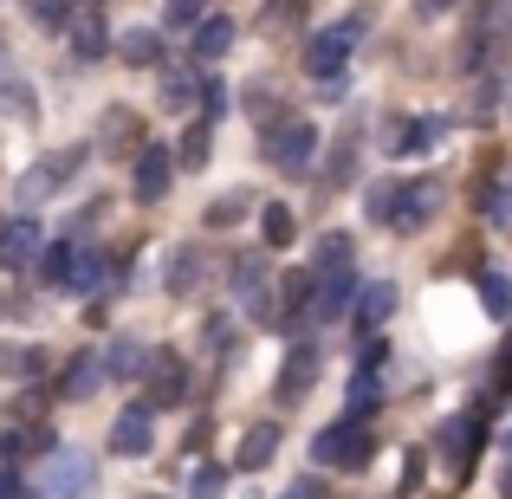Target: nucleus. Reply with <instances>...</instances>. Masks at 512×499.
<instances>
[{
    "instance_id": "obj_9",
    "label": "nucleus",
    "mask_w": 512,
    "mask_h": 499,
    "mask_svg": "<svg viewBox=\"0 0 512 499\" xmlns=\"http://www.w3.org/2000/svg\"><path fill=\"white\" fill-rule=\"evenodd\" d=\"M169 163H175V156L156 150V143H150V150H137V169H130L137 201H163V195H169Z\"/></svg>"
},
{
    "instance_id": "obj_12",
    "label": "nucleus",
    "mask_w": 512,
    "mask_h": 499,
    "mask_svg": "<svg viewBox=\"0 0 512 499\" xmlns=\"http://www.w3.org/2000/svg\"><path fill=\"white\" fill-rule=\"evenodd\" d=\"M441 130H448V117H422V124H389V156H415L428 150V143H441Z\"/></svg>"
},
{
    "instance_id": "obj_5",
    "label": "nucleus",
    "mask_w": 512,
    "mask_h": 499,
    "mask_svg": "<svg viewBox=\"0 0 512 499\" xmlns=\"http://www.w3.org/2000/svg\"><path fill=\"white\" fill-rule=\"evenodd\" d=\"M91 487H98V467H91V454H78V448H52L46 499H85Z\"/></svg>"
},
{
    "instance_id": "obj_13",
    "label": "nucleus",
    "mask_w": 512,
    "mask_h": 499,
    "mask_svg": "<svg viewBox=\"0 0 512 499\" xmlns=\"http://www.w3.org/2000/svg\"><path fill=\"white\" fill-rule=\"evenodd\" d=\"M234 292L253 318H273V299H266V260H240L234 266Z\"/></svg>"
},
{
    "instance_id": "obj_28",
    "label": "nucleus",
    "mask_w": 512,
    "mask_h": 499,
    "mask_svg": "<svg viewBox=\"0 0 512 499\" xmlns=\"http://www.w3.org/2000/svg\"><path fill=\"white\" fill-rule=\"evenodd\" d=\"M188 286H201V253H175V273H169V292H188Z\"/></svg>"
},
{
    "instance_id": "obj_25",
    "label": "nucleus",
    "mask_w": 512,
    "mask_h": 499,
    "mask_svg": "<svg viewBox=\"0 0 512 499\" xmlns=\"http://www.w3.org/2000/svg\"><path fill=\"white\" fill-rule=\"evenodd\" d=\"M104 279V260L98 253H72V273H65V286H78V292H91Z\"/></svg>"
},
{
    "instance_id": "obj_20",
    "label": "nucleus",
    "mask_w": 512,
    "mask_h": 499,
    "mask_svg": "<svg viewBox=\"0 0 512 499\" xmlns=\"http://www.w3.org/2000/svg\"><path fill=\"white\" fill-rule=\"evenodd\" d=\"M46 370V350H26V344H0V376H13V383H26V376Z\"/></svg>"
},
{
    "instance_id": "obj_43",
    "label": "nucleus",
    "mask_w": 512,
    "mask_h": 499,
    "mask_svg": "<svg viewBox=\"0 0 512 499\" xmlns=\"http://www.w3.org/2000/svg\"><path fill=\"white\" fill-rule=\"evenodd\" d=\"M500 499H512V461L500 467Z\"/></svg>"
},
{
    "instance_id": "obj_37",
    "label": "nucleus",
    "mask_w": 512,
    "mask_h": 499,
    "mask_svg": "<svg viewBox=\"0 0 512 499\" xmlns=\"http://www.w3.org/2000/svg\"><path fill=\"white\" fill-rule=\"evenodd\" d=\"M201 20V0H169V26H195Z\"/></svg>"
},
{
    "instance_id": "obj_14",
    "label": "nucleus",
    "mask_w": 512,
    "mask_h": 499,
    "mask_svg": "<svg viewBox=\"0 0 512 499\" xmlns=\"http://www.w3.org/2000/svg\"><path fill=\"white\" fill-rule=\"evenodd\" d=\"M98 383H104V357H91V350H85V357H72V370H65L59 396H65V402H85Z\"/></svg>"
},
{
    "instance_id": "obj_29",
    "label": "nucleus",
    "mask_w": 512,
    "mask_h": 499,
    "mask_svg": "<svg viewBox=\"0 0 512 499\" xmlns=\"http://www.w3.org/2000/svg\"><path fill=\"white\" fill-rule=\"evenodd\" d=\"M480 299H487V312H493V318H506V312H512V286H506L500 273L480 279Z\"/></svg>"
},
{
    "instance_id": "obj_34",
    "label": "nucleus",
    "mask_w": 512,
    "mask_h": 499,
    "mask_svg": "<svg viewBox=\"0 0 512 499\" xmlns=\"http://www.w3.org/2000/svg\"><path fill=\"white\" fill-rule=\"evenodd\" d=\"M234 214H247V195H221L208 208V227H234Z\"/></svg>"
},
{
    "instance_id": "obj_38",
    "label": "nucleus",
    "mask_w": 512,
    "mask_h": 499,
    "mask_svg": "<svg viewBox=\"0 0 512 499\" xmlns=\"http://www.w3.org/2000/svg\"><path fill=\"white\" fill-rule=\"evenodd\" d=\"M389 195H396V182H376L370 188V214H376V221H389Z\"/></svg>"
},
{
    "instance_id": "obj_22",
    "label": "nucleus",
    "mask_w": 512,
    "mask_h": 499,
    "mask_svg": "<svg viewBox=\"0 0 512 499\" xmlns=\"http://www.w3.org/2000/svg\"><path fill=\"white\" fill-rule=\"evenodd\" d=\"M389 305H396V286H370V292L357 299V325H363V331H376V325L389 318Z\"/></svg>"
},
{
    "instance_id": "obj_3",
    "label": "nucleus",
    "mask_w": 512,
    "mask_h": 499,
    "mask_svg": "<svg viewBox=\"0 0 512 499\" xmlns=\"http://www.w3.org/2000/svg\"><path fill=\"white\" fill-rule=\"evenodd\" d=\"M480 441H487L480 415H461V422H441V428H435V454L448 461L454 487H467V474H474V461H480Z\"/></svg>"
},
{
    "instance_id": "obj_21",
    "label": "nucleus",
    "mask_w": 512,
    "mask_h": 499,
    "mask_svg": "<svg viewBox=\"0 0 512 499\" xmlns=\"http://www.w3.org/2000/svg\"><path fill=\"white\" fill-rule=\"evenodd\" d=\"M72 46H78V59H104V46H111V33H104V20H98V13H91V20H78L72 26Z\"/></svg>"
},
{
    "instance_id": "obj_2",
    "label": "nucleus",
    "mask_w": 512,
    "mask_h": 499,
    "mask_svg": "<svg viewBox=\"0 0 512 499\" xmlns=\"http://www.w3.org/2000/svg\"><path fill=\"white\" fill-rule=\"evenodd\" d=\"M312 156H318V124H305V117H286V124L266 130V163H273L279 175L312 169Z\"/></svg>"
},
{
    "instance_id": "obj_42",
    "label": "nucleus",
    "mask_w": 512,
    "mask_h": 499,
    "mask_svg": "<svg viewBox=\"0 0 512 499\" xmlns=\"http://www.w3.org/2000/svg\"><path fill=\"white\" fill-rule=\"evenodd\" d=\"M493 214H500V221H512V175H506V195L493 201Z\"/></svg>"
},
{
    "instance_id": "obj_24",
    "label": "nucleus",
    "mask_w": 512,
    "mask_h": 499,
    "mask_svg": "<svg viewBox=\"0 0 512 499\" xmlns=\"http://www.w3.org/2000/svg\"><path fill=\"white\" fill-rule=\"evenodd\" d=\"M350 260H357L350 234H325V240H318V273H331V266H350Z\"/></svg>"
},
{
    "instance_id": "obj_11",
    "label": "nucleus",
    "mask_w": 512,
    "mask_h": 499,
    "mask_svg": "<svg viewBox=\"0 0 512 499\" xmlns=\"http://www.w3.org/2000/svg\"><path fill=\"white\" fill-rule=\"evenodd\" d=\"M312 383H318V350L299 344V350L286 357V370H279V402H299Z\"/></svg>"
},
{
    "instance_id": "obj_39",
    "label": "nucleus",
    "mask_w": 512,
    "mask_h": 499,
    "mask_svg": "<svg viewBox=\"0 0 512 499\" xmlns=\"http://www.w3.org/2000/svg\"><path fill=\"white\" fill-rule=\"evenodd\" d=\"M0 499H33V493H26V480H13V474H0Z\"/></svg>"
},
{
    "instance_id": "obj_36",
    "label": "nucleus",
    "mask_w": 512,
    "mask_h": 499,
    "mask_svg": "<svg viewBox=\"0 0 512 499\" xmlns=\"http://www.w3.org/2000/svg\"><path fill=\"white\" fill-rule=\"evenodd\" d=\"M201 104H208V117H201V124H214V117L227 111V91H221V85H214V78H208V85H201Z\"/></svg>"
},
{
    "instance_id": "obj_33",
    "label": "nucleus",
    "mask_w": 512,
    "mask_h": 499,
    "mask_svg": "<svg viewBox=\"0 0 512 499\" xmlns=\"http://www.w3.org/2000/svg\"><path fill=\"white\" fill-rule=\"evenodd\" d=\"M370 409H376V376L363 370L357 383H350V415H370Z\"/></svg>"
},
{
    "instance_id": "obj_17",
    "label": "nucleus",
    "mask_w": 512,
    "mask_h": 499,
    "mask_svg": "<svg viewBox=\"0 0 512 499\" xmlns=\"http://www.w3.org/2000/svg\"><path fill=\"white\" fill-rule=\"evenodd\" d=\"M0 260H13V266L39 260V221H13L7 234H0Z\"/></svg>"
},
{
    "instance_id": "obj_10",
    "label": "nucleus",
    "mask_w": 512,
    "mask_h": 499,
    "mask_svg": "<svg viewBox=\"0 0 512 499\" xmlns=\"http://www.w3.org/2000/svg\"><path fill=\"white\" fill-rule=\"evenodd\" d=\"M72 163H78V150H59V156H46V163H33V175L20 182V201H39L59 182H72Z\"/></svg>"
},
{
    "instance_id": "obj_7",
    "label": "nucleus",
    "mask_w": 512,
    "mask_h": 499,
    "mask_svg": "<svg viewBox=\"0 0 512 499\" xmlns=\"http://www.w3.org/2000/svg\"><path fill=\"white\" fill-rule=\"evenodd\" d=\"M156 409L150 402H130L124 415L111 422V454H124V461H137V454H150V441H156Z\"/></svg>"
},
{
    "instance_id": "obj_18",
    "label": "nucleus",
    "mask_w": 512,
    "mask_h": 499,
    "mask_svg": "<svg viewBox=\"0 0 512 499\" xmlns=\"http://www.w3.org/2000/svg\"><path fill=\"white\" fill-rule=\"evenodd\" d=\"M273 454H279V422H260L240 435V467H266Z\"/></svg>"
},
{
    "instance_id": "obj_1",
    "label": "nucleus",
    "mask_w": 512,
    "mask_h": 499,
    "mask_svg": "<svg viewBox=\"0 0 512 499\" xmlns=\"http://www.w3.org/2000/svg\"><path fill=\"white\" fill-rule=\"evenodd\" d=\"M441 201H448V188H441L435 175H415V182H396V195H389V227L415 234V227H428V221L441 214Z\"/></svg>"
},
{
    "instance_id": "obj_6",
    "label": "nucleus",
    "mask_w": 512,
    "mask_h": 499,
    "mask_svg": "<svg viewBox=\"0 0 512 499\" xmlns=\"http://www.w3.org/2000/svg\"><path fill=\"white\" fill-rule=\"evenodd\" d=\"M357 33H363L357 20H344V26H331V33H318L312 46H305V72H312V78H338L344 59H350V46H357Z\"/></svg>"
},
{
    "instance_id": "obj_15",
    "label": "nucleus",
    "mask_w": 512,
    "mask_h": 499,
    "mask_svg": "<svg viewBox=\"0 0 512 499\" xmlns=\"http://www.w3.org/2000/svg\"><path fill=\"white\" fill-rule=\"evenodd\" d=\"M227 46H234V20H221V13H214V20L195 26V59H201V65H214Z\"/></svg>"
},
{
    "instance_id": "obj_40",
    "label": "nucleus",
    "mask_w": 512,
    "mask_h": 499,
    "mask_svg": "<svg viewBox=\"0 0 512 499\" xmlns=\"http://www.w3.org/2000/svg\"><path fill=\"white\" fill-rule=\"evenodd\" d=\"M454 0H415V13H422V20H435V13H448Z\"/></svg>"
},
{
    "instance_id": "obj_30",
    "label": "nucleus",
    "mask_w": 512,
    "mask_h": 499,
    "mask_svg": "<svg viewBox=\"0 0 512 499\" xmlns=\"http://www.w3.org/2000/svg\"><path fill=\"white\" fill-rule=\"evenodd\" d=\"M208 150H214V143H208V124H195V130L182 137V150H175V156H182L188 169H201V163H208Z\"/></svg>"
},
{
    "instance_id": "obj_8",
    "label": "nucleus",
    "mask_w": 512,
    "mask_h": 499,
    "mask_svg": "<svg viewBox=\"0 0 512 499\" xmlns=\"http://www.w3.org/2000/svg\"><path fill=\"white\" fill-rule=\"evenodd\" d=\"M188 396V363L175 350H156L150 357V409H175Z\"/></svg>"
},
{
    "instance_id": "obj_32",
    "label": "nucleus",
    "mask_w": 512,
    "mask_h": 499,
    "mask_svg": "<svg viewBox=\"0 0 512 499\" xmlns=\"http://www.w3.org/2000/svg\"><path fill=\"white\" fill-rule=\"evenodd\" d=\"M104 370H117V376L143 370V350H137V344H130V337H124V344H111V357H104Z\"/></svg>"
},
{
    "instance_id": "obj_31",
    "label": "nucleus",
    "mask_w": 512,
    "mask_h": 499,
    "mask_svg": "<svg viewBox=\"0 0 512 499\" xmlns=\"http://www.w3.org/2000/svg\"><path fill=\"white\" fill-rule=\"evenodd\" d=\"M65 273H72V247H46V260H39V279H46V286H65Z\"/></svg>"
},
{
    "instance_id": "obj_23",
    "label": "nucleus",
    "mask_w": 512,
    "mask_h": 499,
    "mask_svg": "<svg viewBox=\"0 0 512 499\" xmlns=\"http://www.w3.org/2000/svg\"><path fill=\"white\" fill-rule=\"evenodd\" d=\"M130 137H137V111H111V117H104V137H98V150H124Z\"/></svg>"
},
{
    "instance_id": "obj_27",
    "label": "nucleus",
    "mask_w": 512,
    "mask_h": 499,
    "mask_svg": "<svg viewBox=\"0 0 512 499\" xmlns=\"http://www.w3.org/2000/svg\"><path fill=\"white\" fill-rule=\"evenodd\" d=\"M26 20L46 26V33H59V26L72 20V13H65V0H26Z\"/></svg>"
},
{
    "instance_id": "obj_26",
    "label": "nucleus",
    "mask_w": 512,
    "mask_h": 499,
    "mask_svg": "<svg viewBox=\"0 0 512 499\" xmlns=\"http://www.w3.org/2000/svg\"><path fill=\"white\" fill-rule=\"evenodd\" d=\"M221 487H227V474H221L214 461H201L195 480H188V499H221Z\"/></svg>"
},
{
    "instance_id": "obj_4",
    "label": "nucleus",
    "mask_w": 512,
    "mask_h": 499,
    "mask_svg": "<svg viewBox=\"0 0 512 499\" xmlns=\"http://www.w3.org/2000/svg\"><path fill=\"white\" fill-rule=\"evenodd\" d=\"M312 454H318L325 467H363V461L376 454V441H370V428H363L357 415H344L338 428H325V435L312 441Z\"/></svg>"
},
{
    "instance_id": "obj_19",
    "label": "nucleus",
    "mask_w": 512,
    "mask_h": 499,
    "mask_svg": "<svg viewBox=\"0 0 512 499\" xmlns=\"http://www.w3.org/2000/svg\"><path fill=\"white\" fill-rule=\"evenodd\" d=\"M260 234H266V247H292L299 240V221H292L286 201H266L260 208Z\"/></svg>"
},
{
    "instance_id": "obj_41",
    "label": "nucleus",
    "mask_w": 512,
    "mask_h": 499,
    "mask_svg": "<svg viewBox=\"0 0 512 499\" xmlns=\"http://www.w3.org/2000/svg\"><path fill=\"white\" fill-rule=\"evenodd\" d=\"M286 499H325V487H318V480H305V487H292Z\"/></svg>"
},
{
    "instance_id": "obj_16",
    "label": "nucleus",
    "mask_w": 512,
    "mask_h": 499,
    "mask_svg": "<svg viewBox=\"0 0 512 499\" xmlns=\"http://www.w3.org/2000/svg\"><path fill=\"white\" fill-rule=\"evenodd\" d=\"M117 52H124V65H137V72H150V65H163V33H124L117 39Z\"/></svg>"
},
{
    "instance_id": "obj_35",
    "label": "nucleus",
    "mask_w": 512,
    "mask_h": 499,
    "mask_svg": "<svg viewBox=\"0 0 512 499\" xmlns=\"http://www.w3.org/2000/svg\"><path fill=\"white\" fill-rule=\"evenodd\" d=\"M422 467H428V454H422V448H415V454H409V461H402V493H415V487H422Z\"/></svg>"
}]
</instances>
